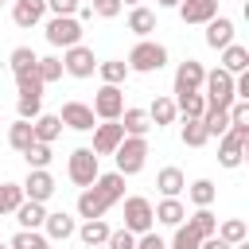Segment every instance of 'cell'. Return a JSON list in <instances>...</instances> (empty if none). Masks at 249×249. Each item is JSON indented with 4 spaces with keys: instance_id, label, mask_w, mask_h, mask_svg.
Returning a JSON list of instances; mask_svg holds the SVG:
<instances>
[{
    "instance_id": "obj_8",
    "label": "cell",
    "mask_w": 249,
    "mask_h": 249,
    "mask_svg": "<svg viewBox=\"0 0 249 249\" xmlns=\"http://www.w3.org/2000/svg\"><path fill=\"white\" fill-rule=\"evenodd\" d=\"M62 70H66L70 78H93V70H97V58H93V51H89L86 43H78V47L62 51Z\"/></svg>"
},
{
    "instance_id": "obj_11",
    "label": "cell",
    "mask_w": 249,
    "mask_h": 249,
    "mask_svg": "<svg viewBox=\"0 0 249 249\" xmlns=\"http://www.w3.org/2000/svg\"><path fill=\"white\" fill-rule=\"evenodd\" d=\"M23 187V198H31V202H47L58 187H54V175L47 171V167H39V171H27V179L19 183Z\"/></svg>"
},
{
    "instance_id": "obj_56",
    "label": "cell",
    "mask_w": 249,
    "mask_h": 249,
    "mask_svg": "<svg viewBox=\"0 0 249 249\" xmlns=\"http://www.w3.org/2000/svg\"><path fill=\"white\" fill-rule=\"evenodd\" d=\"M0 4H4V0H0Z\"/></svg>"
},
{
    "instance_id": "obj_13",
    "label": "cell",
    "mask_w": 249,
    "mask_h": 249,
    "mask_svg": "<svg viewBox=\"0 0 249 249\" xmlns=\"http://www.w3.org/2000/svg\"><path fill=\"white\" fill-rule=\"evenodd\" d=\"M58 121H62L66 128H74V132H89L97 117H93V109H89L86 101H66L62 113H58Z\"/></svg>"
},
{
    "instance_id": "obj_39",
    "label": "cell",
    "mask_w": 249,
    "mask_h": 249,
    "mask_svg": "<svg viewBox=\"0 0 249 249\" xmlns=\"http://www.w3.org/2000/svg\"><path fill=\"white\" fill-rule=\"evenodd\" d=\"M8 62H12V74H27V70H35V62H39V54H35L31 47H16Z\"/></svg>"
},
{
    "instance_id": "obj_38",
    "label": "cell",
    "mask_w": 249,
    "mask_h": 249,
    "mask_svg": "<svg viewBox=\"0 0 249 249\" xmlns=\"http://www.w3.org/2000/svg\"><path fill=\"white\" fill-rule=\"evenodd\" d=\"M19 202H23V187L19 183H0V214H16Z\"/></svg>"
},
{
    "instance_id": "obj_31",
    "label": "cell",
    "mask_w": 249,
    "mask_h": 249,
    "mask_svg": "<svg viewBox=\"0 0 249 249\" xmlns=\"http://www.w3.org/2000/svg\"><path fill=\"white\" fill-rule=\"evenodd\" d=\"M187 222L195 226V233H198V237H214V233H218V218L210 214V206H198Z\"/></svg>"
},
{
    "instance_id": "obj_45",
    "label": "cell",
    "mask_w": 249,
    "mask_h": 249,
    "mask_svg": "<svg viewBox=\"0 0 249 249\" xmlns=\"http://www.w3.org/2000/svg\"><path fill=\"white\" fill-rule=\"evenodd\" d=\"M105 245H109V249H136V233H128V230H113Z\"/></svg>"
},
{
    "instance_id": "obj_33",
    "label": "cell",
    "mask_w": 249,
    "mask_h": 249,
    "mask_svg": "<svg viewBox=\"0 0 249 249\" xmlns=\"http://www.w3.org/2000/svg\"><path fill=\"white\" fill-rule=\"evenodd\" d=\"M35 74H39V82H43V86L58 82V78H62V58H54V54L39 58V62H35Z\"/></svg>"
},
{
    "instance_id": "obj_26",
    "label": "cell",
    "mask_w": 249,
    "mask_h": 249,
    "mask_svg": "<svg viewBox=\"0 0 249 249\" xmlns=\"http://www.w3.org/2000/svg\"><path fill=\"white\" fill-rule=\"evenodd\" d=\"M171 101H175V109L183 113V121H198V117L206 113V97H202V89H198V93H175Z\"/></svg>"
},
{
    "instance_id": "obj_4",
    "label": "cell",
    "mask_w": 249,
    "mask_h": 249,
    "mask_svg": "<svg viewBox=\"0 0 249 249\" xmlns=\"http://www.w3.org/2000/svg\"><path fill=\"white\" fill-rule=\"evenodd\" d=\"M66 175H70V183H74V187H82V191H86V187L101 175V160H97L89 148H74V152H70V160H66Z\"/></svg>"
},
{
    "instance_id": "obj_18",
    "label": "cell",
    "mask_w": 249,
    "mask_h": 249,
    "mask_svg": "<svg viewBox=\"0 0 249 249\" xmlns=\"http://www.w3.org/2000/svg\"><path fill=\"white\" fill-rule=\"evenodd\" d=\"M230 43H233V19H230V16H214V19L206 23V47L226 51Z\"/></svg>"
},
{
    "instance_id": "obj_19",
    "label": "cell",
    "mask_w": 249,
    "mask_h": 249,
    "mask_svg": "<svg viewBox=\"0 0 249 249\" xmlns=\"http://www.w3.org/2000/svg\"><path fill=\"white\" fill-rule=\"evenodd\" d=\"M43 218H47V202H31V198H23V202L16 206V222H19V230H43Z\"/></svg>"
},
{
    "instance_id": "obj_30",
    "label": "cell",
    "mask_w": 249,
    "mask_h": 249,
    "mask_svg": "<svg viewBox=\"0 0 249 249\" xmlns=\"http://www.w3.org/2000/svg\"><path fill=\"white\" fill-rule=\"evenodd\" d=\"M218 237H222L226 245H241V241H249V226H245L241 218H226V222L218 226Z\"/></svg>"
},
{
    "instance_id": "obj_22",
    "label": "cell",
    "mask_w": 249,
    "mask_h": 249,
    "mask_svg": "<svg viewBox=\"0 0 249 249\" xmlns=\"http://www.w3.org/2000/svg\"><path fill=\"white\" fill-rule=\"evenodd\" d=\"M117 121H121L124 136H148V128H152L148 113H144V109H132V105H124V113H121Z\"/></svg>"
},
{
    "instance_id": "obj_5",
    "label": "cell",
    "mask_w": 249,
    "mask_h": 249,
    "mask_svg": "<svg viewBox=\"0 0 249 249\" xmlns=\"http://www.w3.org/2000/svg\"><path fill=\"white\" fill-rule=\"evenodd\" d=\"M43 31H47V43H51V47H62V51L78 47V43H82V35H86V31H82V23H78L74 16H51Z\"/></svg>"
},
{
    "instance_id": "obj_32",
    "label": "cell",
    "mask_w": 249,
    "mask_h": 249,
    "mask_svg": "<svg viewBox=\"0 0 249 249\" xmlns=\"http://www.w3.org/2000/svg\"><path fill=\"white\" fill-rule=\"evenodd\" d=\"M97 74H101L105 86H121V82L128 78V66H124L121 58H109V62H97Z\"/></svg>"
},
{
    "instance_id": "obj_27",
    "label": "cell",
    "mask_w": 249,
    "mask_h": 249,
    "mask_svg": "<svg viewBox=\"0 0 249 249\" xmlns=\"http://www.w3.org/2000/svg\"><path fill=\"white\" fill-rule=\"evenodd\" d=\"M109 233H113V226H109L105 218H89L86 226H78V237L86 241V249H89V245H105Z\"/></svg>"
},
{
    "instance_id": "obj_52",
    "label": "cell",
    "mask_w": 249,
    "mask_h": 249,
    "mask_svg": "<svg viewBox=\"0 0 249 249\" xmlns=\"http://www.w3.org/2000/svg\"><path fill=\"white\" fill-rule=\"evenodd\" d=\"M35 249H51V241H43V245H35Z\"/></svg>"
},
{
    "instance_id": "obj_9",
    "label": "cell",
    "mask_w": 249,
    "mask_h": 249,
    "mask_svg": "<svg viewBox=\"0 0 249 249\" xmlns=\"http://www.w3.org/2000/svg\"><path fill=\"white\" fill-rule=\"evenodd\" d=\"M93 117H101V121H117L121 113H124V93H121V86H101L97 93H93Z\"/></svg>"
},
{
    "instance_id": "obj_40",
    "label": "cell",
    "mask_w": 249,
    "mask_h": 249,
    "mask_svg": "<svg viewBox=\"0 0 249 249\" xmlns=\"http://www.w3.org/2000/svg\"><path fill=\"white\" fill-rule=\"evenodd\" d=\"M206 140H210V132H206L202 121H183V144L187 148H202Z\"/></svg>"
},
{
    "instance_id": "obj_23",
    "label": "cell",
    "mask_w": 249,
    "mask_h": 249,
    "mask_svg": "<svg viewBox=\"0 0 249 249\" xmlns=\"http://www.w3.org/2000/svg\"><path fill=\"white\" fill-rule=\"evenodd\" d=\"M152 214H156V222H163V226H183L187 206H183L179 198H160V202L152 206Z\"/></svg>"
},
{
    "instance_id": "obj_41",
    "label": "cell",
    "mask_w": 249,
    "mask_h": 249,
    "mask_svg": "<svg viewBox=\"0 0 249 249\" xmlns=\"http://www.w3.org/2000/svg\"><path fill=\"white\" fill-rule=\"evenodd\" d=\"M202 245V237L195 233V226L187 222V226H175V237H171V245L167 249H198Z\"/></svg>"
},
{
    "instance_id": "obj_15",
    "label": "cell",
    "mask_w": 249,
    "mask_h": 249,
    "mask_svg": "<svg viewBox=\"0 0 249 249\" xmlns=\"http://www.w3.org/2000/svg\"><path fill=\"white\" fill-rule=\"evenodd\" d=\"M202 78H206L202 62H195V58L179 62V70H175V93H198L202 89Z\"/></svg>"
},
{
    "instance_id": "obj_54",
    "label": "cell",
    "mask_w": 249,
    "mask_h": 249,
    "mask_svg": "<svg viewBox=\"0 0 249 249\" xmlns=\"http://www.w3.org/2000/svg\"><path fill=\"white\" fill-rule=\"evenodd\" d=\"M89 249H101V245H89Z\"/></svg>"
},
{
    "instance_id": "obj_7",
    "label": "cell",
    "mask_w": 249,
    "mask_h": 249,
    "mask_svg": "<svg viewBox=\"0 0 249 249\" xmlns=\"http://www.w3.org/2000/svg\"><path fill=\"white\" fill-rule=\"evenodd\" d=\"M152 226H156L152 202H148L144 195H132V198H124V230L140 237V233H152Z\"/></svg>"
},
{
    "instance_id": "obj_42",
    "label": "cell",
    "mask_w": 249,
    "mask_h": 249,
    "mask_svg": "<svg viewBox=\"0 0 249 249\" xmlns=\"http://www.w3.org/2000/svg\"><path fill=\"white\" fill-rule=\"evenodd\" d=\"M23 160H27V167H31V171H39V167H47L54 156H51V144H39V140H35V144L23 152Z\"/></svg>"
},
{
    "instance_id": "obj_6",
    "label": "cell",
    "mask_w": 249,
    "mask_h": 249,
    "mask_svg": "<svg viewBox=\"0 0 249 249\" xmlns=\"http://www.w3.org/2000/svg\"><path fill=\"white\" fill-rule=\"evenodd\" d=\"M245 152H249V128H230V132H222V144H218V163L222 167H241V160H245Z\"/></svg>"
},
{
    "instance_id": "obj_44",
    "label": "cell",
    "mask_w": 249,
    "mask_h": 249,
    "mask_svg": "<svg viewBox=\"0 0 249 249\" xmlns=\"http://www.w3.org/2000/svg\"><path fill=\"white\" fill-rule=\"evenodd\" d=\"M89 8H93V16H101V19L121 16V0H89Z\"/></svg>"
},
{
    "instance_id": "obj_34",
    "label": "cell",
    "mask_w": 249,
    "mask_h": 249,
    "mask_svg": "<svg viewBox=\"0 0 249 249\" xmlns=\"http://www.w3.org/2000/svg\"><path fill=\"white\" fill-rule=\"evenodd\" d=\"M16 113H19V121H35L43 113V93H19Z\"/></svg>"
},
{
    "instance_id": "obj_46",
    "label": "cell",
    "mask_w": 249,
    "mask_h": 249,
    "mask_svg": "<svg viewBox=\"0 0 249 249\" xmlns=\"http://www.w3.org/2000/svg\"><path fill=\"white\" fill-rule=\"evenodd\" d=\"M47 12H54V16H74V12H78V0H47Z\"/></svg>"
},
{
    "instance_id": "obj_3",
    "label": "cell",
    "mask_w": 249,
    "mask_h": 249,
    "mask_svg": "<svg viewBox=\"0 0 249 249\" xmlns=\"http://www.w3.org/2000/svg\"><path fill=\"white\" fill-rule=\"evenodd\" d=\"M113 156H117V175H136L148 163V140L144 136H124Z\"/></svg>"
},
{
    "instance_id": "obj_53",
    "label": "cell",
    "mask_w": 249,
    "mask_h": 249,
    "mask_svg": "<svg viewBox=\"0 0 249 249\" xmlns=\"http://www.w3.org/2000/svg\"><path fill=\"white\" fill-rule=\"evenodd\" d=\"M78 4H89V0H78Z\"/></svg>"
},
{
    "instance_id": "obj_47",
    "label": "cell",
    "mask_w": 249,
    "mask_h": 249,
    "mask_svg": "<svg viewBox=\"0 0 249 249\" xmlns=\"http://www.w3.org/2000/svg\"><path fill=\"white\" fill-rule=\"evenodd\" d=\"M136 249H167V241L160 233H140L136 237Z\"/></svg>"
},
{
    "instance_id": "obj_49",
    "label": "cell",
    "mask_w": 249,
    "mask_h": 249,
    "mask_svg": "<svg viewBox=\"0 0 249 249\" xmlns=\"http://www.w3.org/2000/svg\"><path fill=\"white\" fill-rule=\"evenodd\" d=\"M160 8H179V0H156Z\"/></svg>"
},
{
    "instance_id": "obj_24",
    "label": "cell",
    "mask_w": 249,
    "mask_h": 249,
    "mask_svg": "<svg viewBox=\"0 0 249 249\" xmlns=\"http://www.w3.org/2000/svg\"><path fill=\"white\" fill-rule=\"evenodd\" d=\"M128 31H132V35H140V39H148V35L156 31V12H152V8H144V4H136V8L128 12Z\"/></svg>"
},
{
    "instance_id": "obj_28",
    "label": "cell",
    "mask_w": 249,
    "mask_h": 249,
    "mask_svg": "<svg viewBox=\"0 0 249 249\" xmlns=\"http://www.w3.org/2000/svg\"><path fill=\"white\" fill-rule=\"evenodd\" d=\"M144 113H148V121H152L156 128H163V124H171V121L179 117V109H175V101H171V97H156V101H152V105H148Z\"/></svg>"
},
{
    "instance_id": "obj_43",
    "label": "cell",
    "mask_w": 249,
    "mask_h": 249,
    "mask_svg": "<svg viewBox=\"0 0 249 249\" xmlns=\"http://www.w3.org/2000/svg\"><path fill=\"white\" fill-rule=\"evenodd\" d=\"M43 241H47V237H43L39 230H19V233L12 237L8 249H35V245H43Z\"/></svg>"
},
{
    "instance_id": "obj_20",
    "label": "cell",
    "mask_w": 249,
    "mask_h": 249,
    "mask_svg": "<svg viewBox=\"0 0 249 249\" xmlns=\"http://www.w3.org/2000/svg\"><path fill=\"white\" fill-rule=\"evenodd\" d=\"M31 132H35L39 144H54V140L62 136V121H58L54 113H39V117L31 121Z\"/></svg>"
},
{
    "instance_id": "obj_37",
    "label": "cell",
    "mask_w": 249,
    "mask_h": 249,
    "mask_svg": "<svg viewBox=\"0 0 249 249\" xmlns=\"http://www.w3.org/2000/svg\"><path fill=\"white\" fill-rule=\"evenodd\" d=\"M187 195H191V202H195V206H210V202H214V195H218V187H214L210 179H195V183L187 187Z\"/></svg>"
},
{
    "instance_id": "obj_14",
    "label": "cell",
    "mask_w": 249,
    "mask_h": 249,
    "mask_svg": "<svg viewBox=\"0 0 249 249\" xmlns=\"http://www.w3.org/2000/svg\"><path fill=\"white\" fill-rule=\"evenodd\" d=\"M74 233H78V226L66 210H47V218H43V237L47 241H66Z\"/></svg>"
},
{
    "instance_id": "obj_29",
    "label": "cell",
    "mask_w": 249,
    "mask_h": 249,
    "mask_svg": "<svg viewBox=\"0 0 249 249\" xmlns=\"http://www.w3.org/2000/svg\"><path fill=\"white\" fill-rule=\"evenodd\" d=\"M8 144H12L16 152H27V148L35 144V132H31V121H19V117H16V124L8 128Z\"/></svg>"
},
{
    "instance_id": "obj_10",
    "label": "cell",
    "mask_w": 249,
    "mask_h": 249,
    "mask_svg": "<svg viewBox=\"0 0 249 249\" xmlns=\"http://www.w3.org/2000/svg\"><path fill=\"white\" fill-rule=\"evenodd\" d=\"M124 140V128H121V121H101V124H93V156L101 160V156H113L117 152V144Z\"/></svg>"
},
{
    "instance_id": "obj_1",
    "label": "cell",
    "mask_w": 249,
    "mask_h": 249,
    "mask_svg": "<svg viewBox=\"0 0 249 249\" xmlns=\"http://www.w3.org/2000/svg\"><path fill=\"white\" fill-rule=\"evenodd\" d=\"M124 66L136 70V74H156V70L167 66V47H163V43H152V39H140V43L128 51V62H124Z\"/></svg>"
},
{
    "instance_id": "obj_25",
    "label": "cell",
    "mask_w": 249,
    "mask_h": 249,
    "mask_svg": "<svg viewBox=\"0 0 249 249\" xmlns=\"http://www.w3.org/2000/svg\"><path fill=\"white\" fill-rule=\"evenodd\" d=\"M222 70H226V74H245V70H249V47L230 43V47L222 51Z\"/></svg>"
},
{
    "instance_id": "obj_35",
    "label": "cell",
    "mask_w": 249,
    "mask_h": 249,
    "mask_svg": "<svg viewBox=\"0 0 249 249\" xmlns=\"http://www.w3.org/2000/svg\"><path fill=\"white\" fill-rule=\"evenodd\" d=\"M198 121L206 124V132H210V136H222V132H230V113H226V109H206Z\"/></svg>"
},
{
    "instance_id": "obj_2",
    "label": "cell",
    "mask_w": 249,
    "mask_h": 249,
    "mask_svg": "<svg viewBox=\"0 0 249 249\" xmlns=\"http://www.w3.org/2000/svg\"><path fill=\"white\" fill-rule=\"evenodd\" d=\"M202 97H206V109H230L237 97H233V74H226L222 66L210 70L202 78Z\"/></svg>"
},
{
    "instance_id": "obj_12",
    "label": "cell",
    "mask_w": 249,
    "mask_h": 249,
    "mask_svg": "<svg viewBox=\"0 0 249 249\" xmlns=\"http://www.w3.org/2000/svg\"><path fill=\"white\" fill-rule=\"evenodd\" d=\"M109 206H113V198H109L101 187H93V183L78 195V214H82L86 222H89V218H105V210H109Z\"/></svg>"
},
{
    "instance_id": "obj_36",
    "label": "cell",
    "mask_w": 249,
    "mask_h": 249,
    "mask_svg": "<svg viewBox=\"0 0 249 249\" xmlns=\"http://www.w3.org/2000/svg\"><path fill=\"white\" fill-rule=\"evenodd\" d=\"M93 187H101V191H105L113 202H117V198H124V175H117V171L97 175V179H93Z\"/></svg>"
},
{
    "instance_id": "obj_50",
    "label": "cell",
    "mask_w": 249,
    "mask_h": 249,
    "mask_svg": "<svg viewBox=\"0 0 249 249\" xmlns=\"http://www.w3.org/2000/svg\"><path fill=\"white\" fill-rule=\"evenodd\" d=\"M121 4H128V8H136V4H140V0H121Z\"/></svg>"
},
{
    "instance_id": "obj_48",
    "label": "cell",
    "mask_w": 249,
    "mask_h": 249,
    "mask_svg": "<svg viewBox=\"0 0 249 249\" xmlns=\"http://www.w3.org/2000/svg\"><path fill=\"white\" fill-rule=\"evenodd\" d=\"M198 249H233V245H226V241L214 233V237H202V245H198Z\"/></svg>"
},
{
    "instance_id": "obj_21",
    "label": "cell",
    "mask_w": 249,
    "mask_h": 249,
    "mask_svg": "<svg viewBox=\"0 0 249 249\" xmlns=\"http://www.w3.org/2000/svg\"><path fill=\"white\" fill-rule=\"evenodd\" d=\"M183 187H187V179H183L179 167H160V175H156V191H160L163 198H179Z\"/></svg>"
},
{
    "instance_id": "obj_17",
    "label": "cell",
    "mask_w": 249,
    "mask_h": 249,
    "mask_svg": "<svg viewBox=\"0 0 249 249\" xmlns=\"http://www.w3.org/2000/svg\"><path fill=\"white\" fill-rule=\"evenodd\" d=\"M214 16H218V0H179L183 23H210Z\"/></svg>"
},
{
    "instance_id": "obj_51",
    "label": "cell",
    "mask_w": 249,
    "mask_h": 249,
    "mask_svg": "<svg viewBox=\"0 0 249 249\" xmlns=\"http://www.w3.org/2000/svg\"><path fill=\"white\" fill-rule=\"evenodd\" d=\"M233 249H249V241H241V245H233Z\"/></svg>"
},
{
    "instance_id": "obj_55",
    "label": "cell",
    "mask_w": 249,
    "mask_h": 249,
    "mask_svg": "<svg viewBox=\"0 0 249 249\" xmlns=\"http://www.w3.org/2000/svg\"><path fill=\"white\" fill-rule=\"evenodd\" d=\"M0 249H8V245H0Z\"/></svg>"
},
{
    "instance_id": "obj_16",
    "label": "cell",
    "mask_w": 249,
    "mask_h": 249,
    "mask_svg": "<svg viewBox=\"0 0 249 249\" xmlns=\"http://www.w3.org/2000/svg\"><path fill=\"white\" fill-rule=\"evenodd\" d=\"M43 16H47V0H16L12 4L16 27H35V23H43Z\"/></svg>"
}]
</instances>
